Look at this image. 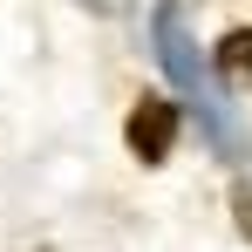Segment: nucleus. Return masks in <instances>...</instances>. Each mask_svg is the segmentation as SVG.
I'll list each match as a JSON object with an SVG mask.
<instances>
[{"mask_svg": "<svg viewBox=\"0 0 252 252\" xmlns=\"http://www.w3.org/2000/svg\"><path fill=\"white\" fill-rule=\"evenodd\" d=\"M157 62H164V75H170V82H177V89H184V95H191V102L211 116V129H218V150H239V143H232V116L218 109L211 68H205V55L191 48V28H184V14H177V7H157Z\"/></svg>", "mask_w": 252, "mask_h": 252, "instance_id": "1", "label": "nucleus"}, {"mask_svg": "<svg viewBox=\"0 0 252 252\" xmlns=\"http://www.w3.org/2000/svg\"><path fill=\"white\" fill-rule=\"evenodd\" d=\"M218 68H225V75H252V28L225 34V48H218Z\"/></svg>", "mask_w": 252, "mask_h": 252, "instance_id": "3", "label": "nucleus"}, {"mask_svg": "<svg viewBox=\"0 0 252 252\" xmlns=\"http://www.w3.org/2000/svg\"><path fill=\"white\" fill-rule=\"evenodd\" d=\"M170 143H177V109H170L164 95H143L129 109V157L136 164H164Z\"/></svg>", "mask_w": 252, "mask_h": 252, "instance_id": "2", "label": "nucleus"}, {"mask_svg": "<svg viewBox=\"0 0 252 252\" xmlns=\"http://www.w3.org/2000/svg\"><path fill=\"white\" fill-rule=\"evenodd\" d=\"M95 7H116V0H95Z\"/></svg>", "mask_w": 252, "mask_h": 252, "instance_id": "4", "label": "nucleus"}]
</instances>
